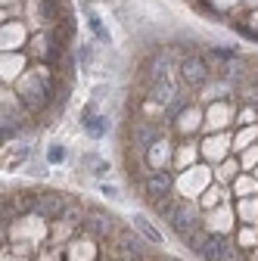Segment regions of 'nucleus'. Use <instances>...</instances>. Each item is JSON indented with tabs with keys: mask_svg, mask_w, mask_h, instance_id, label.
<instances>
[{
	"mask_svg": "<svg viewBox=\"0 0 258 261\" xmlns=\"http://www.w3.org/2000/svg\"><path fill=\"white\" fill-rule=\"evenodd\" d=\"M177 72H180V78L187 81V84H209V78H212V65L202 59V56H184L180 59V65H177Z\"/></svg>",
	"mask_w": 258,
	"mask_h": 261,
	"instance_id": "f257e3e1",
	"label": "nucleus"
},
{
	"mask_svg": "<svg viewBox=\"0 0 258 261\" xmlns=\"http://www.w3.org/2000/svg\"><path fill=\"white\" fill-rule=\"evenodd\" d=\"M171 174L168 171H156V174H149L146 180H143V196L152 202V205H159V202H165V196H171Z\"/></svg>",
	"mask_w": 258,
	"mask_h": 261,
	"instance_id": "f03ea898",
	"label": "nucleus"
},
{
	"mask_svg": "<svg viewBox=\"0 0 258 261\" xmlns=\"http://www.w3.org/2000/svg\"><path fill=\"white\" fill-rule=\"evenodd\" d=\"M81 127L87 130L93 140H100V137H106L109 121H106V115H96L93 106H84V112H81Z\"/></svg>",
	"mask_w": 258,
	"mask_h": 261,
	"instance_id": "7ed1b4c3",
	"label": "nucleus"
},
{
	"mask_svg": "<svg viewBox=\"0 0 258 261\" xmlns=\"http://www.w3.org/2000/svg\"><path fill=\"white\" fill-rule=\"evenodd\" d=\"M131 221H134V227H137V230H140V233H143V237H146V240H149L152 246H162V243H165L162 230H159V227H156V224H152V221H149L146 215H134Z\"/></svg>",
	"mask_w": 258,
	"mask_h": 261,
	"instance_id": "20e7f679",
	"label": "nucleus"
},
{
	"mask_svg": "<svg viewBox=\"0 0 258 261\" xmlns=\"http://www.w3.org/2000/svg\"><path fill=\"white\" fill-rule=\"evenodd\" d=\"M87 28H90V35L100 41V44H112V35H109V28L103 25V19L96 16L93 10H87Z\"/></svg>",
	"mask_w": 258,
	"mask_h": 261,
	"instance_id": "39448f33",
	"label": "nucleus"
},
{
	"mask_svg": "<svg viewBox=\"0 0 258 261\" xmlns=\"http://www.w3.org/2000/svg\"><path fill=\"white\" fill-rule=\"evenodd\" d=\"M209 56H215V59H237V47H209Z\"/></svg>",
	"mask_w": 258,
	"mask_h": 261,
	"instance_id": "423d86ee",
	"label": "nucleus"
},
{
	"mask_svg": "<svg viewBox=\"0 0 258 261\" xmlns=\"http://www.w3.org/2000/svg\"><path fill=\"white\" fill-rule=\"evenodd\" d=\"M47 159H50V162H62V159H66V149H62L59 143H53L50 152H47Z\"/></svg>",
	"mask_w": 258,
	"mask_h": 261,
	"instance_id": "0eeeda50",
	"label": "nucleus"
},
{
	"mask_svg": "<svg viewBox=\"0 0 258 261\" xmlns=\"http://www.w3.org/2000/svg\"><path fill=\"white\" fill-rule=\"evenodd\" d=\"M100 190H103V196H109V199H121V196H118V190H115L112 184H103Z\"/></svg>",
	"mask_w": 258,
	"mask_h": 261,
	"instance_id": "6e6552de",
	"label": "nucleus"
},
{
	"mask_svg": "<svg viewBox=\"0 0 258 261\" xmlns=\"http://www.w3.org/2000/svg\"><path fill=\"white\" fill-rule=\"evenodd\" d=\"M103 93H109V87H103V84H96V87H93V100H106Z\"/></svg>",
	"mask_w": 258,
	"mask_h": 261,
	"instance_id": "1a4fd4ad",
	"label": "nucleus"
},
{
	"mask_svg": "<svg viewBox=\"0 0 258 261\" xmlns=\"http://www.w3.org/2000/svg\"><path fill=\"white\" fill-rule=\"evenodd\" d=\"M78 56H81V59H84V65H87V62H90V47H87V44H84V47H81V53H78Z\"/></svg>",
	"mask_w": 258,
	"mask_h": 261,
	"instance_id": "9d476101",
	"label": "nucleus"
}]
</instances>
